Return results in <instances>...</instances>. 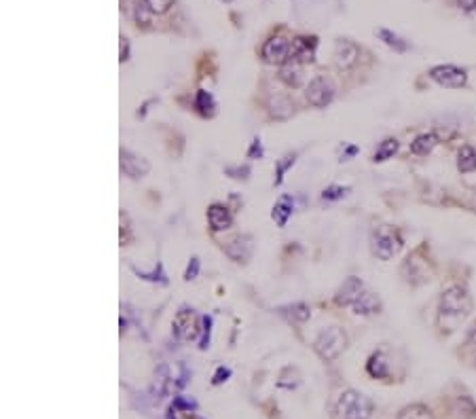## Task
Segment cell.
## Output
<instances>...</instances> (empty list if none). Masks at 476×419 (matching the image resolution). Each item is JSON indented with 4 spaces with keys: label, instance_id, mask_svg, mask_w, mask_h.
I'll list each match as a JSON object with an SVG mask.
<instances>
[{
    "label": "cell",
    "instance_id": "cell-1",
    "mask_svg": "<svg viewBox=\"0 0 476 419\" xmlns=\"http://www.w3.org/2000/svg\"><path fill=\"white\" fill-rule=\"evenodd\" d=\"M345 347H347V332L341 326H329L313 341L315 354L326 362L337 360L345 352Z\"/></svg>",
    "mask_w": 476,
    "mask_h": 419
},
{
    "label": "cell",
    "instance_id": "cell-2",
    "mask_svg": "<svg viewBox=\"0 0 476 419\" xmlns=\"http://www.w3.org/2000/svg\"><path fill=\"white\" fill-rule=\"evenodd\" d=\"M440 316L445 318H455L461 320L472 311V297L463 286H449L442 295H440V303H438Z\"/></svg>",
    "mask_w": 476,
    "mask_h": 419
},
{
    "label": "cell",
    "instance_id": "cell-3",
    "mask_svg": "<svg viewBox=\"0 0 476 419\" xmlns=\"http://www.w3.org/2000/svg\"><path fill=\"white\" fill-rule=\"evenodd\" d=\"M370 246H373V254L377 258L389 260L403 250V237H401L398 229H394L389 225H381L373 231Z\"/></svg>",
    "mask_w": 476,
    "mask_h": 419
},
{
    "label": "cell",
    "instance_id": "cell-4",
    "mask_svg": "<svg viewBox=\"0 0 476 419\" xmlns=\"http://www.w3.org/2000/svg\"><path fill=\"white\" fill-rule=\"evenodd\" d=\"M373 411H375L373 400L356 390H345L339 396L337 413L341 419H368L373 415Z\"/></svg>",
    "mask_w": 476,
    "mask_h": 419
},
{
    "label": "cell",
    "instance_id": "cell-5",
    "mask_svg": "<svg viewBox=\"0 0 476 419\" xmlns=\"http://www.w3.org/2000/svg\"><path fill=\"white\" fill-rule=\"evenodd\" d=\"M403 275L407 282H411L413 286H419V284H426L430 282L432 277V269H430V263L428 258L421 256V252L417 250L415 254H411L405 263H403Z\"/></svg>",
    "mask_w": 476,
    "mask_h": 419
},
{
    "label": "cell",
    "instance_id": "cell-6",
    "mask_svg": "<svg viewBox=\"0 0 476 419\" xmlns=\"http://www.w3.org/2000/svg\"><path fill=\"white\" fill-rule=\"evenodd\" d=\"M305 96H307V102L311 106H315V108H326L333 102V98H335V87H333V83L326 77L317 75V77H313L309 81Z\"/></svg>",
    "mask_w": 476,
    "mask_h": 419
},
{
    "label": "cell",
    "instance_id": "cell-7",
    "mask_svg": "<svg viewBox=\"0 0 476 419\" xmlns=\"http://www.w3.org/2000/svg\"><path fill=\"white\" fill-rule=\"evenodd\" d=\"M430 79L434 83H438L440 87H449V89H459L468 83V75L466 70L453 66V64H442V66H434L430 70Z\"/></svg>",
    "mask_w": 476,
    "mask_h": 419
},
{
    "label": "cell",
    "instance_id": "cell-8",
    "mask_svg": "<svg viewBox=\"0 0 476 419\" xmlns=\"http://www.w3.org/2000/svg\"><path fill=\"white\" fill-rule=\"evenodd\" d=\"M172 326H174V335L180 341H193L201 335V320L193 309H187V307L176 314Z\"/></svg>",
    "mask_w": 476,
    "mask_h": 419
},
{
    "label": "cell",
    "instance_id": "cell-9",
    "mask_svg": "<svg viewBox=\"0 0 476 419\" xmlns=\"http://www.w3.org/2000/svg\"><path fill=\"white\" fill-rule=\"evenodd\" d=\"M290 47H292V41H288L284 36H271L263 45V57L269 64L284 66L286 61H290Z\"/></svg>",
    "mask_w": 476,
    "mask_h": 419
},
{
    "label": "cell",
    "instance_id": "cell-10",
    "mask_svg": "<svg viewBox=\"0 0 476 419\" xmlns=\"http://www.w3.org/2000/svg\"><path fill=\"white\" fill-rule=\"evenodd\" d=\"M252 237L250 235H235L233 240H229L224 246H222V250H224V254L231 258V260H235V263H246L250 256H252Z\"/></svg>",
    "mask_w": 476,
    "mask_h": 419
},
{
    "label": "cell",
    "instance_id": "cell-11",
    "mask_svg": "<svg viewBox=\"0 0 476 419\" xmlns=\"http://www.w3.org/2000/svg\"><path fill=\"white\" fill-rule=\"evenodd\" d=\"M148 170H150V166L144 157H140L127 149H121V172L125 176L138 180V178H144L148 174Z\"/></svg>",
    "mask_w": 476,
    "mask_h": 419
},
{
    "label": "cell",
    "instance_id": "cell-12",
    "mask_svg": "<svg viewBox=\"0 0 476 419\" xmlns=\"http://www.w3.org/2000/svg\"><path fill=\"white\" fill-rule=\"evenodd\" d=\"M364 293V282L360 277H347L345 282L339 286V291H337V295H335V303L337 305H341V307H347V305H354L358 299H360V295Z\"/></svg>",
    "mask_w": 476,
    "mask_h": 419
},
{
    "label": "cell",
    "instance_id": "cell-13",
    "mask_svg": "<svg viewBox=\"0 0 476 419\" xmlns=\"http://www.w3.org/2000/svg\"><path fill=\"white\" fill-rule=\"evenodd\" d=\"M315 36H296L290 47V59L296 64H311L315 57Z\"/></svg>",
    "mask_w": 476,
    "mask_h": 419
},
{
    "label": "cell",
    "instance_id": "cell-14",
    "mask_svg": "<svg viewBox=\"0 0 476 419\" xmlns=\"http://www.w3.org/2000/svg\"><path fill=\"white\" fill-rule=\"evenodd\" d=\"M360 57V49L356 43L347 41V38H341L337 41V47H335V64L339 70H349Z\"/></svg>",
    "mask_w": 476,
    "mask_h": 419
},
{
    "label": "cell",
    "instance_id": "cell-15",
    "mask_svg": "<svg viewBox=\"0 0 476 419\" xmlns=\"http://www.w3.org/2000/svg\"><path fill=\"white\" fill-rule=\"evenodd\" d=\"M208 223H210L212 231H226L233 225V216L229 212V207H224L220 203H212L208 207Z\"/></svg>",
    "mask_w": 476,
    "mask_h": 419
},
{
    "label": "cell",
    "instance_id": "cell-16",
    "mask_svg": "<svg viewBox=\"0 0 476 419\" xmlns=\"http://www.w3.org/2000/svg\"><path fill=\"white\" fill-rule=\"evenodd\" d=\"M292 212H294V201H292V197H290V195H282V197L277 199V203L273 205L271 219L275 221V225H277L280 229H284L286 223H288V219L292 216Z\"/></svg>",
    "mask_w": 476,
    "mask_h": 419
},
{
    "label": "cell",
    "instance_id": "cell-17",
    "mask_svg": "<svg viewBox=\"0 0 476 419\" xmlns=\"http://www.w3.org/2000/svg\"><path fill=\"white\" fill-rule=\"evenodd\" d=\"M352 307H354V311L358 316H375V314H381V301H379V297L373 295V293H368V291H364L360 295V299Z\"/></svg>",
    "mask_w": 476,
    "mask_h": 419
},
{
    "label": "cell",
    "instance_id": "cell-18",
    "mask_svg": "<svg viewBox=\"0 0 476 419\" xmlns=\"http://www.w3.org/2000/svg\"><path fill=\"white\" fill-rule=\"evenodd\" d=\"M125 11L127 15L138 24V26H148L150 24V9L148 5L144 3V0H125Z\"/></svg>",
    "mask_w": 476,
    "mask_h": 419
},
{
    "label": "cell",
    "instance_id": "cell-19",
    "mask_svg": "<svg viewBox=\"0 0 476 419\" xmlns=\"http://www.w3.org/2000/svg\"><path fill=\"white\" fill-rule=\"evenodd\" d=\"M366 373L373 379H387L389 377V362H387V358H385L383 352L370 354L368 362H366Z\"/></svg>",
    "mask_w": 476,
    "mask_h": 419
},
{
    "label": "cell",
    "instance_id": "cell-20",
    "mask_svg": "<svg viewBox=\"0 0 476 419\" xmlns=\"http://www.w3.org/2000/svg\"><path fill=\"white\" fill-rule=\"evenodd\" d=\"M303 64H296V61H286L280 70V79L288 85V87H301L303 83Z\"/></svg>",
    "mask_w": 476,
    "mask_h": 419
},
{
    "label": "cell",
    "instance_id": "cell-21",
    "mask_svg": "<svg viewBox=\"0 0 476 419\" xmlns=\"http://www.w3.org/2000/svg\"><path fill=\"white\" fill-rule=\"evenodd\" d=\"M436 145H438V138L434 133H421L411 142V153L413 155H428V153L434 151Z\"/></svg>",
    "mask_w": 476,
    "mask_h": 419
},
{
    "label": "cell",
    "instance_id": "cell-22",
    "mask_svg": "<svg viewBox=\"0 0 476 419\" xmlns=\"http://www.w3.org/2000/svg\"><path fill=\"white\" fill-rule=\"evenodd\" d=\"M375 34L379 36V41H383L389 49H394V51H398V53H403V51H407L409 49V43L405 41V38H401L398 34H394L391 30H387V28H377L375 30Z\"/></svg>",
    "mask_w": 476,
    "mask_h": 419
},
{
    "label": "cell",
    "instance_id": "cell-23",
    "mask_svg": "<svg viewBox=\"0 0 476 419\" xmlns=\"http://www.w3.org/2000/svg\"><path fill=\"white\" fill-rule=\"evenodd\" d=\"M292 112H294V104L290 102L288 96L280 94V96L271 98V115L275 119H288V117H292Z\"/></svg>",
    "mask_w": 476,
    "mask_h": 419
},
{
    "label": "cell",
    "instance_id": "cell-24",
    "mask_svg": "<svg viewBox=\"0 0 476 419\" xmlns=\"http://www.w3.org/2000/svg\"><path fill=\"white\" fill-rule=\"evenodd\" d=\"M457 170L461 174H470V172H476V151L472 147H461L459 153H457Z\"/></svg>",
    "mask_w": 476,
    "mask_h": 419
},
{
    "label": "cell",
    "instance_id": "cell-25",
    "mask_svg": "<svg viewBox=\"0 0 476 419\" xmlns=\"http://www.w3.org/2000/svg\"><path fill=\"white\" fill-rule=\"evenodd\" d=\"M396 151H398V140H396V138H385L383 142L379 145V149L375 151L373 161L375 163H383V161L391 159L396 155Z\"/></svg>",
    "mask_w": 476,
    "mask_h": 419
},
{
    "label": "cell",
    "instance_id": "cell-26",
    "mask_svg": "<svg viewBox=\"0 0 476 419\" xmlns=\"http://www.w3.org/2000/svg\"><path fill=\"white\" fill-rule=\"evenodd\" d=\"M195 106H197V110H199L203 117H214V112H216V102H214L212 94H210V91H203V89L197 91V96H195Z\"/></svg>",
    "mask_w": 476,
    "mask_h": 419
},
{
    "label": "cell",
    "instance_id": "cell-27",
    "mask_svg": "<svg viewBox=\"0 0 476 419\" xmlns=\"http://www.w3.org/2000/svg\"><path fill=\"white\" fill-rule=\"evenodd\" d=\"M398 419H434V415L426 404H409L398 413Z\"/></svg>",
    "mask_w": 476,
    "mask_h": 419
},
{
    "label": "cell",
    "instance_id": "cell-28",
    "mask_svg": "<svg viewBox=\"0 0 476 419\" xmlns=\"http://www.w3.org/2000/svg\"><path fill=\"white\" fill-rule=\"evenodd\" d=\"M280 311L284 316H288L292 322H307L311 311L305 303H294V305H286V307H280Z\"/></svg>",
    "mask_w": 476,
    "mask_h": 419
},
{
    "label": "cell",
    "instance_id": "cell-29",
    "mask_svg": "<svg viewBox=\"0 0 476 419\" xmlns=\"http://www.w3.org/2000/svg\"><path fill=\"white\" fill-rule=\"evenodd\" d=\"M296 163V153H290V155H286V157H282L280 161H277V168H275V184H282L284 182V176H286V172L292 168Z\"/></svg>",
    "mask_w": 476,
    "mask_h": 419
},
{
    "label": "cell",
    "instance_id": "cell-30",
    "mask_svg": "<svg viewBox=\"0 0 476 419\" xmlns=\"http://www.w3.org/2000/svg\"><path fill=\"white\" fill-rule=\"evenodd\" d=\"M349 193V186H341V184H331L329 189H324L322 197L326 201H337V199H343L345 195Z\"/></svg>",
    "mask_w": 476,
    "mask_h": 419
},
{
    "label": "cell",
    "instance_id": "cell-31",
    "mask_svg": "<svg viewBox=\"0 0 476 419\" xmlns=\"http://www.w3.org/2000/svg\"><path fill=\"white\" fill-rule=\"evenodd\" d=\"M138 275H140L142 279H148V282H161V284H168L166 273H164V265H161V263H159V265L154 267V271H152V273L138 271Z\"/></svg>",
    "mask_w": 476,
    "mask_h": 419
},
{
    "label": "cell",
    "instance_id": "cell-32",
    "mask_svg": "<svg viewBox=\"0 0 476 419\" xmlns=\"http://www.w3.org/2000/svg\"><path fill=\"white\" fill-rule=\"evenodd\" d=\"M144 3L152 13H166L174 5V0H144Z\"/></svg>",
    "mask_w": 476,
    "mask_h": 419
},
{
    "label": "cell",
    "instance_id": "cell-33",
    "mask_svg": "<svg viewBox=\"0 0 476 419\" xmlns=\"http://www.w3.org/2000/svg\"><path fill=\"white\" fill-rule=\"evenodd\" d=\"M210 330H212V318L203 316L201 318V339H199V347L205 349L208 343H210Z\"/></svg>",
    "mask_w": 476,
    "mask_h": 419
},
{
    "label": "cell",
    "instance_id": "cell-34",
    "mask_svg": "<svg viewBox=\"0 0 476 419\" xmlns=\"http://www.w3.org/2000/svg\"><path fill=\"white\" fill-rule=\"evenodd\" d=\"M197 273H199V258L193 256L191 263H189V267H187V271H185V279H187V282H191V279L197 277Z\"/></svg>",
    "mask_w": 476,
    "mask_h": 419
},
{
    "label": "cell",
    "instance_id": "cell-35",
    "mask_svg": "<svg viewBox=\"0 0 476 419\" xmlns=\"http://www.w3.org/2000/svg\"><path fill=\"white\" fill-rule=\"evenodd\" d=\"M248 157H250V159H261V157H263L261 138H254V140H252V147H250V151H248Z\"/></svg>",
    "mask_w": 476,
    "mask_h": 419
},
{
    "label": "cell",
    "instance_id": "cell-36",
    "mask_svg": "<svg viewBox=\"0 0 476 419\" xmlns=\"http://www.w3.org/2000/svg\"><path fill=\"white\" fill-rule=\"evenodd\" d=\"M231 375V371L229 369H224V367H218L216 369V373H214V379H212V383L214 385H220L222 381H226V377Z\"/></svg>",
    "mask_w": 476,
    "mask_h": 419
},
{
    "label": "cell",
    "instance_id": "cell-37",
    "mask_svg": "<svg viewBox=\"0 0 476 419\" xmlns=\"http://www.w3.org/2000/svg\"><path fill=\"white\" fill-rule=\"evenodd\" d=\"M119 59H121V64L129 59V41L123 36H121V45H119Z\"/></svg>",
    "mask_w": 476,
    "mask_h": 419
},
{
    "label": "cell",
    "instance_id": "cell-38",
    "mask_svg": "<svg viewBox=\"0 0 476 419\" xmlns=\"http://www.w3.org/2000/svg\"><path fill=\"white\" fill-rule=\"evenodd\" d=\"M466 345L470 347V349H474L476 352V322L470 326V330H468V337H466Z\"/></svg>",
    "mask_w": 476,
    "mask_h": 419
},
{
    "label": "cell",
    "instance_id": "cell-39",
    "mask_svg": "<svg viewBox=\"0 0 476 419\" xmlns=\"http://www.w3.org/2000/svg\"><path fill=\"white\" fill-rule=\"evenodd\" d=\"M457 7L463 11H476V0H457Z\"/></svg>",
    "mask_w": 476,
    "mask_h": 419
},
{
    "label": "cell",
    "instance_id": "cell-40",
    "mask_svg": "<svg viewBox=\"0 0 476 419\" xmlns=\"http://www.w3.org/2000/svg\"><path fill=\"white\" fill-rule=\"evenodd\" d=\"M356 153H358V147H354V145H352V147H347V149H345V153H343V159H341V161H347V159H349V157H354Z\"/></svg>",
    "mask_w": 476,
    "mask_h": 419
},
{
    "label": "cell",
    "instance_id": "cell-41",
    "mask_svg": "<svg viewBox=\"0 0 476 419\" xmlns=\"http://www.w3.org/2000/svg\"><path fill=\"white\" fill-rule=\"evenodd\" d=\"M224 3H233V0H224Z\"/></svg>",
    "mask_w": 476,
    "mask_h": 419
}]
</instances>
